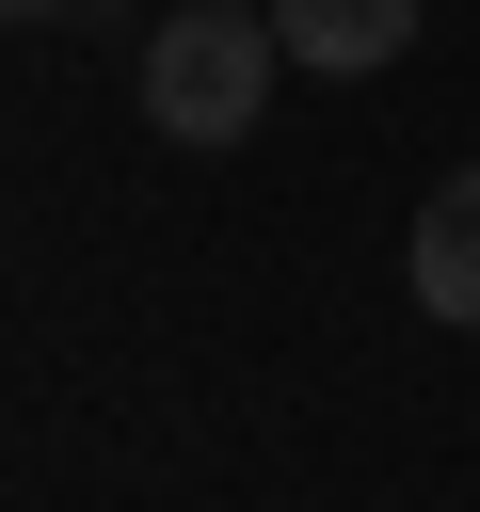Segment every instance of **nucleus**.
Returning <instances> with one entry per match:
<instances>
[{"mask_svg":"<svg viewBox=\"0 0 480 512\" xmlns=\"http://www.w3.org/2000/svg\"><path fill=\"white\" fill-rule=\"evenodd\" d=\"M288 48H272V0H208V16H160L144 32V128L160 144H256Z\"/></svg>","mask_w":480,"mask_h":512,"instance_id":"1","label":"nucleus"},{"mask_svg":"<svg viewBox=\"0 0 480 512\" xmlns=\"http://www.w3.org/2000/svg\"><path fill=\"white\" fill-rule=\"evenodd\" d=\"M400 272H416V304H432V320H464V336H480V160L416 192V240H400Z\"/></svg>","mask_w":480,"mask_h":512,"instance_id":"2","label":"nucleus"},{"mask_svg":"<svg viewBox=\"0 0 480 512\" xmlns=\"http://www.w3.org/2000/svg\"><path fill=\"white\" fill-rule=\"evenodd\" d=\"M272 48L320 64V80H368V64L416 48V0H272Z\"/></svg>","mask_w":480,"mask_h":512,"instance_id":"3","label":"nucleus"},{"mask_svg":"<svg viewBox=\"0 0 480 512\" xmlns=\"http://www.w3.org/2000/svg\"><path fill=\"white\" fill-rule=\"evenodd\" d=\"M0 16H80V0H0Z\"/></svg>","mask_w":480,"mask_h":512,"instance_id":"4","label":"nucleus"}]
</instances>
